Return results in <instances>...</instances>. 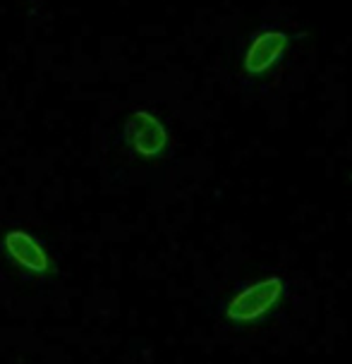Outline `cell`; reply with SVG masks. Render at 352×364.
Listing matches in <instances>:
<instances>
[{
    "instance_id": "cell-1",
    "label": "cell",
    "mask_w": 352,
    "mask_h": 364,
    "mask_svg": "<svg viewBox=\"0 0 352 364\" xmlns=\"http://www.w3.org/2000/svg\"><path fill=\"white\" fill-rule=\"evenodd\" d=\"M304 31L288 19H264L240 38L233 75L245 96H266L295 65Z\"/></svg>"
},
{
    "instance_id": "cell-2",
    "label": "cell",
    "mask_w": 352,
    "mask_h": 364,
    "mask_svg": "<svg viewBox=\"0 0 352 364\" xmlns=\"http://www.w3.org/2000/svg\"><path fill=\"white\" fill-rule=\"evenodd\" d=\"M292 302V278L283 271H262L240 281L216 304L218 323L235 333L278 321Z\"/></svg>"
},
{
    "instance_id": "cell-4",
    "label": "cell",
    "mask_w": 352,
    "mask_h": 364,
    "mask_svg": "<svg viewBox=\"0 0 352 364\" xmlns=\"http://www.w3.org/2000/svg\"><path fill=\"white\" fill-rule=\"evenodd\" d=\"M122 149L139 164H163L173 159V134L159 113L149 108H137L122 122Z\"/></svg>"
},
{
    "instance_id": "cell-3",
    "label": "cell",
    "mask_w": 352,
    "mask_h": 364,
    "mask_svg": "<svg viewBox=\"0 0 352 364\" xmlns=\"http://www.w3.org/2000/svg\"><path fill=\"white\" fill-rule=\"evenodd\" d=\"M0 259L24 281L50 283L58 278L53 252L27 228L12 225L0 232Z\"/></svg>"
}]
</instances>
